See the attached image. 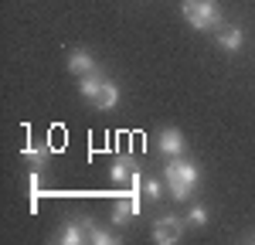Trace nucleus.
<instances>
[{"instance_id":"f257e3e1","label":"nucleus","mask_w":255,"mask_h":245,"mask_svg":"<svg viewBox=\"0 0 255 245\" xmlns=\"http://www.w3.org/2000/svg\"><path fill=\"white\" fill-rule=\"evenodd\" d=\"M163 181H167V191L174 194V201H187L201 184V170H197V163L184 160V157H167Z\"/></svg>"},{"instance_id":"f03ea898","label":"nucleus","mask_w":255,"mask_h":245,"mask_svg":"<svg viewBox=\"0 0 255 245\" xmlns=\"http://www.w3.org/2000/svg\"><path fill=\"white\" fill-rule=\"evenodd\" d=\"M180 14H184V20L194 31H215V27H221V7L215 0H184Z\"/></svg>"},{"instance_id":"7ed1b4c3","label":"nucleus","mask_w":255,"mask_h":245,"mask_svg":"<svg viewBox=\"0 0 255 245\" xmlns=\"http://www.w3.org/2000/svg\"><path fill=\"white\" fill-rule=\"evenodd\" d=\"M180 235H184V222L177 215H163L153 222V242L157 245H174L180 242Z\"/></svg>"},{"instance_id":"20e7f679","label":"nucleus","mask_w":255,"mask_h":245,"mask_svg":"<svg viewBox=\"0 0 255 245\" xmlns=\"http://www.w3.org/2000/svg\"><path fill=\"white\" fill-rule=\"evenodd\" d=\"M61 245H82L89 239V228H85V218H72V222H65L58 228V235H55Z\"/></svg>"},{"instance_id":"39448f33","label":"nucleus","mask_w":255,"mask_h":245,"mask_svg":"<svg viewBox=\"0 0 255 245\" xmlns=\"http://www.w3.org/2000/svg\"><path fill=\"white\" fill-rule=\"evenodd\" d=\"M68 72L82 79V75H92V72H99V65H96V58H92L85 48H75V51L68 55Z\"/></svg>"},{"instance_id":"423d86ee","label":"nucleus","mask_w":255,"mask_h":245,"mask_svg":"<svg viewBox=\"0 0 255 245\" xmlns=\"http://www.w3.org/2000/svg\"><path fill=\"white\" fill-rule=\"evenodd\" d=\"M136 170H139V163L133 160L129 153H123L119 160H113V167H109V177H113V184H129Z\"/></svg>"},{"instance_id":"0eeeda50","label":"nucleus","mask_w":255,"mask_h":245,"mask_svg":"<svg viewBox=\"0 0 255 245\" xmlns=\"http://www.w3.org/2000/svg\"><path fill=\"white\" fill-rule=\"evenodd\" d=\"M157 143H160V153H167V157H184V133H180V129H163Z\"/></svg>"},{"instance_id":"6e6552de","label":"nucleus","mask_w":255,"mask_h":245,"mask_svg":"<svg viewBox=\"0 0 255 245\" xmlns=\"http://www.w3.org/2000/svg\"><path fill=\"white\" fill-rule=\"evenodd\" d=\"M133 215H139V204L133 201V198H119V201L113 204V225H116V228L129 225V218H133Z\"/></svg>"},{"instance_id":"1a4fd4ad","label":"nucleus","mask_w":255,"mask_h":245,"mask_svg":"<svg viewBox=\"0 0 255 245\" xmlns=\"http://www.w3.org/2000/svg\"><path fill=\"white\" fill-rule=\"evenodd\" d=\"M92 106H96L99 113H109V109H116V106H119V89L113 85V82H102V89H99L96 99H92Z\"/></svg>"},{"instance_id":"9d476101","label":"nucleus","mask_w":255,"mask_h":245,"mask_svg":"<svg viewBox=\"0 0 255 245\" xmlns=\"http://www.w3.org/2000/svg\"><path fill=\"white\" fill-rule=\"evenodd\" d=\"M218 44H221L225 51H238V48H242V27L221 24V27H218Z\"/></svg>"},{"instance_id":"9b49d317","label":"nucleus","mask_w":255,"mask_h":245,"mask_svg":"<svg viewBox=\"0 0 255 245\" xmlns=\"http://www.w3.org/2000/svg\"><path fill=\"white\" fill-rule=\"evenodd\" d=\"M102 82H106V79H102L99 72H92V75H82V79H79V92H82V99L92 102V99L99 96V89H102Z\"/></svg>"},{"instance_id":"f8f14e48","label":"nucleus","mask_w":255,"mask_h":245,"mask_svg":"<svg viewBox=\"0 0 255 245\" xmlns=\"http://www.w3.org/2000/svg\"><path fill=\"white\" fill-rule=\"evenodd\" d=\"M85 228H89V242H96V245H116L119 242L116 235H109L106 228H99L92 218H85Z\"/></svg>"},{"instance_id":"ddd939ff","label":"nucleus","mask_w":255,"mask_h":245,"mask_svg":"<svg viewBox=\"0 0 255 245\" xmlns=\"http://www.w3.org/2000/svg\"><path fill=\"white\" fill-rule=\"evenodd\" d=\"M38 194H41V174L31 167V174H27V198H31V211H38Z\"/></svg>"},{"instance_id":"4468645a","label":"nucleus","mask_w":255,"mask_h":245,"mask_svg":"<svg viewBox=\"0 0 255 245\" xmlns=\"http://www.w3.org/2000/svg\"><path fill=\"white\" fill-rule=\"evenodd\" d=\"M143 194H146L150 201H160V198H163V184H160L157 177H143Z\"/></svg>"},{"instance_id":"2eb2a0df","label":"nucleus","mask_w":255,"mask_h":245,"mask_svg":"<svg viewBox=\"0 0 255 245\" xmlns=\"http://www.w3.org/2000/svg\"><path fill=\"white\" fill-rule=\"evenodd\" d=\"M27 163L44 167V163H48V150H44V146H27Z\"/></svg>"},{"instance_id":"dca6fc26","label":"nucleus","mask_w":255,"mask_h":245,"mask_svg":"<svg viewBox=\"0 0 255 245\" xmlns=\"http://www.w3.org/2000/svg\"><path fill=\"white\" fill-rule=\"evenodd\" d=\"M187 222H191V225H204V222H208V211L194 204V208H191V215H187Z\"/></svg>"},{"instance_id":"f3484780","label":"nucleus","mask_w":255,"mask_h":245,"mask_svg":"<svg viewBox=\"0 0 255 245\" xmlns=\"http://www.w3.org/2000/svg\"><path fill=\"white\" fill-rule=\"evenodd\" d=\"M249 242H255V232H252V235H249Z\"/></svg>"}]
</instances>
